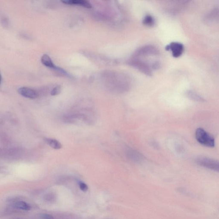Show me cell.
Returning <instances> with one entry per match:
<instances>
[{"instance_id":"obj_8","label":"cell","mask_w":219,"mask_h":219,"mask_svg":"<svg viewBox=\"0 0 219 219\" xmlns=\"http://www.w3.org/2000/svg\"><path fill=\"white\" fill-rule=\"evenodd\" d=\"M62 2L66 4L70 5L80 6L84 7L86 8H91L92 7V5L88 1L84 0H64L61 1Z\"/></svg>"},{"instance_id":"obj_1","label":"cell","mask_w":219,"mask_h":219,"mask_svg":"<svg viewBox=\"0 0 219 219\" xmlns=\"http://www.w3.org/2000/svg\"><path fill=\"white\" fill-rule=\"evenodd\" d=\"M195 135L196 140L203 146L212 148L215 146V140L214 137L203 128H197Z\"/></svg>"},{"instance_id":"obj_7","label":"cell","mask_w":219,"mask_h":219,"mask_svg":"<svg viewBox=\"0 0 219 219\" xmlns=\"http://www.w3.org/2000/svg\"><path fill=\"white\" fill-rule=\"evenodd\" d=\"M125 153L128 159L135 162H139L143 160V156L132 149H128Z\"/></svg>"},{"instance_id":"obj_12","label":"cell","mask_w":219,"mask_h":219,"mask_svg":"<svg viewBox=\"0 0 219 219\" xmlns=\"http://www.w3.org/2000/svg\"><path fill=\"white\" fill-rule=\"evenodd\" d=\"M187 95L189 99L193 101H197V102H203L205 101V100L202 97L193 91H188L187 93Z\"/></svg>"},{"instance_id":"obj_2","label":"cell","mask_w":219,"mask_h":219,"mask_svg":"<svg viewBox=\"0 0 219 219\" xmlns=\"http://www.w3.org/2000/svg\"><path fill=\"white\" fill-rule=\"evenodd\" d=\"M196 164L204 167L219 172V161L206 157H199L196 159Z\"/></svg>"},{"instance_id":"obj_15","label":"cell","mask_w":219,"mask_h":219,"mask_svg":"<svg viewBox=\"0 0 219 219\" xmlns=\"http://www.w3.org/2000/svg\"><path fill=\"white\" fill-rule=\"evenodd\" d=\"M79 187L80 189L83 192H86L88 189V186L87 184H86L85 183L82 182V181H79L78 182Z\"/></svg>"},{"instance_id":"obj_9","label":"cell","mask_w":219,"mask_h":219,"mask_svg":"<svg viewBox=\"0 0 219 219\" xmlns=\"http://www.w3.org/2000/svg\"><path fill=\"white\" fill-rule=\"evenodd\" d=\"M41 63L45 66L55 70L56 69L57 66L54 63L52 59L48 55L46 54L43 55L41 58Z\"/></svg>"},{"instance_id":"obj_6","label":"cell","mask_w":219,"mask_h":219,"mask_svg":"<svg viewBox=\"0 0 219 219\" xmlns=\"http://www.w3.org/2000/svg\"><path fill=\"white\" fill-rule=\"evenodd\" d=\"M18 92L23 97L30 99H36L39 95L37 91L27 87H22L18 88Z\"/></svg>"},{"instance_id":"obj_10","label":"cell","mask_w":219,"mask_h":219,"mask_svg":"<svg viewBox=\"0 0 219 219\" xmlns=\"http://www.w3.org/2000/svg\"><path fill=\"white\" fill-rule=\"evenodd\" d=\"M44 140L48 145L55 150H59L62 147L61 144L56 139H52V138H45Z\"/></svg>"},{"instance_id":"obj_14","label":"cell","mask_w":219,"mask_h":219,"mask_svg":"<svg viewBox=\"0 0 219 219\" xmlns=\"http://www.w3.org/2000/svg\"><path fill=\"white\" fill-rule=\"evenodd\" d=\"M61 87L60 86H58L54 87L51 92L52 96H56L58 95L60 93Z\"/></svg>"},{"instance_id":"obj_16","label":"cell","mask_w":219,"mask_h":219,"mask_svg":"<svg viewBox=\"0 0 219 219\" xmlns=\"http://www.w3.org/2000/svg\"><path fill=\"white\" fill-rule=\"evenodd\" d=\"M41 218L43 219H54V217L53 216L51 215H49V214H43V215H41Z\"/></svg>"},{"instance_id":"obj_3","label":"cell","mask_w":219,"mask_h":219,"mask_svg":"<svg viewBox=\"0 0 219 219\" xmlns=\"http://www.w3.org/2000/svg\"><path fill=\"white\" fill-rule=\"evenodd\" d=\"M128 64L148 76H151L152 75V71L150 66L142 61L136 59L131 60L128 62Z\"/></svg>"},{"instance_id":"obj_13","label":"cell","mask_w":219,"mask_h":219,"mask_svg":"<svg viewBox=\"0 0 219 219\" xmlns=\"http://www.w3.org/2000/svg\"><path fill=\"white\" fill-rule=\"evenodd\" d=\"M143 23L144 25L148 27H152L155 24V20L153 16L147 15L143 19Z\"/></svg>"},{"instance_id":"obj_5","label":"cell","mask_w":219,"mask_h":219,"mask_svg":"<svg viewBox=\"0 0 219 219\" xmlns=\"http://www.w3.org/2000/svg\"><path fill=\"white\" fill-rule=\"evenodd\" d=\"M159 54V51L153 46H147L141 47L135 52L136 56L156 55Z\"/></svg>"},{"instance_id":"obj_4","label":"cell","mask_w":219,"mask_h":219,"mask_svg":"<svg viewBox=\"0 0 219 219\" xmlns=\"http://www.w3.org/2000/svg\"><path fill=\"white\" fill-rule=\"evenodd\" d=\"M167 51L170 50L173 56L177 58L182 55L184 51V46L181 43L173 42L166 47Z\"/></svg>"},{"instance_id":"obj_11","label":"cell","mask_w":219,"mask_h":219,"mask_svg":"<svg viewBox=\"0 0 219 219\" xmlns=\"http://www.w3.org/2000/svg\"><path fill=\"white\" fill-rule=\"evenodd\" d=\"M13 206L14 208L15 209L24 210V211H29L31 209V207L29 204L23 201H19V202L15 203L13 204Z\"/></svg>"}]
</instances>
